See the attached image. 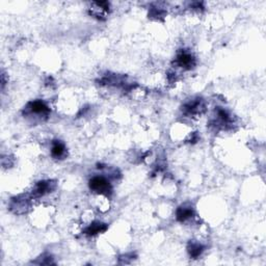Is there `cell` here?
<instances>
[{"mask_svg":"<svg viewBox=\"0 0 266 266\" xmlns=\"http://www.w3.org/2000/svg\"><path fill=\"white\" fill-rule=\"evenodd\" d=\"M107 228L108 227L106 224L96 221V222H92L91 224H89L83 232L88 236H95V235L104 233L107 230Z\"/></svg>","mask_w":266,"mask_h":266,"instance_id":"cell-9","label":"cell"},{"mask_svg":"<svg viewBox=\"0 0 266 266\" xmlns=\"http://www.w3.org/2000/svg\"><path fill=\"white\" fill-rule=\"evenodd\" d=\"M50 107L43 100H34L27 103L24 109V115L26 117H32L35 120H46L50 115Z\"/></svg>","mask_w":266,"mask_h":266,"instance_id":"cell-1","label":"cell"},{"mask_svg":"<svg viewBox=\"0 0 266 266\" xmlns=\"http://www.w3.org/2000/svg\"><path fill=\"white\" fill-rule=\"evenodd\" d=\"M205 109H206L205 102L200 98L187 102L183 106L184 115H186L188 117H192V118L203 115V113L205 112Z\"/></svg>","mask_w":266,"mask_h":266,"instance_id":"cell-5","label":"cell"},{"mask_svg":"<svg viewBox=\"0 0 266 266\" xmlns=\"http://www.w3.org/2000/svg\"><path fill=\"white\" fill-rule=\"evenodd\" d=\"M56 187V183L52 180H41V181L36 182L31 192V195L33 199H39L42 197H45L52 193Z\"/></svg>","mask_w":266,"mask_h":266,"instance_id":"cell-3","label":"cell"},{"mask_svg":"<svg viewBox=\"0 0 266 266\" xmlns=\"http://www.w3.org/2000/svg\"><path fill=\"white\" fill-rule=\"evenodd\" d=\"M90 189L98 196L108 197L111 194L112 186L109 180L103 176H94L89 181Z\"/></svg>","mask_w":266,"mask_h":266,"instance_id":"cell-2","label":"cell"},{"mask_svg":"<svg viewBox=\"0 0 266 266\" xmlns=\"http://www.w3.org/2000/svg\"><path fill=\"white\" fill-rule=\"evenodd\" d=\"M195 217V210L192 205L184 204L180 206L176 211V218L180 223H187Z\"/></svg>","mask_w":266,"mask_h":266,"instance_id":"cell-7","label":"cell"},{"mask_svg":"<svg viewBox=\"0 0 266 266\" xmlns=\"http://www.w3.org/2000/svg\"><path fill=\"white\" fill-rule=\"evenodd\" d=\"M187 251H188V254L192 258L197 259L205 251V246L199 241H192V242H189V244L187 246Z\"/></svg>","mask_w":266,"mask_h":266,"instance_id":"cell-10","label":"cell"},{"mask_svg":"<svg viewBox=\"0 0 266 266\" xmlns=\"http://www.w3.org/2000/svg\"><path fill=\"white\" fill-rule=\"evenodd\" d=\"M109 12V3L106 1L93 2L90 8V14L98 19H103L107 16Z\"/></svg>","mask_w":266,"mask_h":266,"instance_id":"cell-6","label":"cell"},{"mask_svg":"<svg viewBox=\"0 0 266 266\" xmlns=\"http://www.w3.org/2000/svg\"><path fill=\"white\" fill-rule=\"evenodd\" d=\"M175 65L183 70H192L196 65V58L192 52L183 49L177 53Z\"/></svg>","mask_w":266,"mask_h":266,"instance_id":"cell-4","label":"cell"},{"mask_svg":"<svg viewBox=\"0 0 266 266\" xmlns=\"http://www.w3.org/2000/svg\"><path fill=\"white\" fill-rule=\"evenodd\" d=\"M51 156L54 159H64L66 156V148L62 140L55 139L51 142Z\"/></svg>","mask_w":266,"mask_h":266,"instance_id":"cell-8","label":"cell"}]
</instances>
